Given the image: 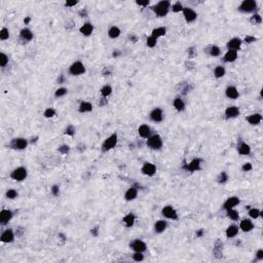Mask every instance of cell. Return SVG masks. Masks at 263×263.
Listing matches in <instances>:
<instances>
[{
	"label": "cell",
	"instance_id": "obj_16",
	"mask_svg": "<svg viewBox=\"0 0 263 263\" xmlns=\"http://www.w3.org/2000/svg\"><path fill=\"white\" fill-rule=\"evenodd\" d=\"M13 239H14V235H13V229H6L1 234V238H0L2 243H12Z\"/></svg>",
	"mask_w": 263,
	"mask_h": 263
},
{
	"label": "cell",
	"instance_id": "obj_39",
	"mask_svg": "<svg viewBox=\"0 0 263 263\" xmlns=\"http://www.w3.org/2000/svg\"><path fill=\"white\" fill-rule=\"evenodd\" d=\"M261 215V212L260 211H259L258 209H251L250 211H249V216L251 217V218H253V219H257V218L260 216Z\"/></svg>",
	"mask_w": 263,
	"mask_h": 263
},
{
	"label": "cell",
	"instance_id": "obj_63",
	"mask_svg": "<svg viewBox=\"0 0 263 263\" xmlns=\"http://www.w3.org/2000/svg\"><path fill=\"white\" fill-rule=\"evenodd\" d=\"M203 234V231H199L198 233H197V236H201Z\"/></svg>",
	"mask_w": 263,
	"mask_h": 263
},
{
	"label": "cell",
	"instance_id": "obj_29",
	"mask_svg": "<svg viewBox=\"0 0 263 263\" xmlns=\"http://www.w3.org/2000/svg\"><path fill=\"white\" fill-rule=\"evenodd\" d=\"M92 110V105L88 102H82L79 105V112L80 113H86V112H91Z\"/></svg>",
	"mask_w": 263,
	"mask_h": 263
},
{
	"label": "cell",
	"instance_id": "obj_13",
	"mask_svg": "<svg viewBox=\"0 0 263 263\" xmlns=\"http://www.w3.org/2000/svg\"><path fill=\"white\" fill-rule=\"evenodd\" d=\"M13 218V212L9 210H2L0 213V222L2 225L7 224Z\"/></svg>",
	"mask_w": 263,
	"mask_h": 263
},
{
	"label": "cell",
	"instance_id": "obj_25",
	"mask_svg": "<svg viewBox=\"0 0 263 263\" xmlns=\"http://www.w3.org/2000/svg\"><path fill=\"white\" fill-rule=\"evenodd\" d=\"M20 35H21L22 39L27 40V41H30V40L33 38V33H32V31L30 30V29H28V28L22 29Z\"/></svg>",
	"mask_w": 263,
	"mask_h": 263
},
{
	"label": "cell",
	"instance_id": "obj_21",
	"mask_svg": "<svg viewBox=\"0 0 263 263\" xmlns=\"http://www.w3.org/2000/svg\"><path fill=\"white\" fill-rule=\"evenodd\" d=\"M247 120H248V123H249L250 124L256 125L258 124H260V121L262 120V116H261V114H259V113L252 114V115L247 117Z\"/></svg>",
	"mask_w": 263,
	"mask_h": 263
},
{
	"label": "cell",
	"instance_id": "obj_20",
	"mask_svg": "<svg viewBox=\"0 0 263 263\" xmlns=\"http://www.w3.org/2000/svg\"><path fill=\"white\" fill-rule=\"evenodd\" d=\"M225 94H226V97L229 99L235 100L239 98V91L236 90V87H228L226 88Z\"/></svg>",
	"mask_w": 263,
	"mask_h": 263
},
{
	"label": "cell",
	"instance_id": "obj_62",
	"mask_svg": "<svg viewBox=\"0 0 263 263\" xmlns=\"http://www.w3.org/2000/svg\"><path fill=\"white\" fill-rule=\"evenodd\" d=\"M29 21H30V18H26V20H25V24H28V23H29Z\"/></svg>",
	"mask_w": 263,
	"mask_h": 263
},
{
	"label": "cell",
	"instance_id": "obj_30",
	"mask_svg": "<svg viewBox=\"0 0 263 263\" xmlns=\"http://www.w3.org/2000/svg\"><path fill=\"white\" fill-rule=\"evenodd\" d=\"M238 149H239V154H242V155H249L250 152H251L250 146L248 145V144H246V143H242V144H240Z\"/></svg>",
	"mask_w": 263,
	"mask_h": 263
},
{
	"label": "cell",
	"instance_id": "obj_46",
	"mask_svg": "<svg viewBox=\"0 0 263 263\" xmlns=\"http://www.w3.org/2000/svg\"><path fill=\"white\" fill-rule=\"evenodd\" d=\"M183 5L181 4V2H176L175 4L173 5V12H175V13H179V12H182L183 10Z\"/></svg>",
	"mask_w": 263,
	"mask_h": 263
},
{
	"label": "cell",
	"instance_id": "obj_50",
	"mask_svg": "<svg viewBox=\"0 0 263 263\" xmlns=\"http://www.w3.org/2000/svg\"><path fill=\"white\" fill-rule=\"evenodd\" d=\"M74 133H75V129H74L73 125H69V127L66 129V131H65V134L70 135V136L74 135Z\"/></svg>",
	"mask_w": 263,
	"mask_h": 263
},
{
	"label": "cell",
	"instance_id": "obj_48",
	"mask_svg": "<svg viewBox=\"0 0 263 263\" xmlns=\"http://www.w3.org/2000/svg\"><path fill=\"white\" fill-rule=\"evenodd\" d=\"M133 259H134V260L137 261V262H140V261H142L143 259H144V256H143V254L141 253V252H136V253L133 255Z\"/></svg>",
	"mask_w": 263,
	"mask_h": 263
},
{
	"label": "cell",
	"instance_id": "obj_7",
	"mask_svg": "<svg viewBox=\"0 0 263 263\" xmlns=\"http://www.w3.org/2000/svg\"><path fill=\"white\" fill-rule=\"evenodd\" d=\"M27 145H28V141L24 138H16L9 144V146L13 149H17V150H23L27 147Z\"/></svg>",
	"mask_w": 263,
	"mask_h": 263
},
{
	"label": "cell",
	"instance_id": "obj_57",
	"mask_svg": "<svg viewBox=\"0 0 263 263\" xmlns=\"http://www.w3.org/2000/svg\"><path fill=\"white\" fill-rule=\"evenodd\" d=\"M77 3H78V1H67L66 2V6H69V7H72V6H75Z\"/></svg>",
	"mask_w": 263,
	"mask_h": 263
},
{
	"label": "cell",
	"instance_id": "obj_35",
	"mask_svg": "<svg viewBox=\"0 0 263 263\" xmlns=\"http://www.w3.org/2000/svg\"><path fill=\"white\" fill-rule=\"evenodd\" d=\"M214 75L217 77V78H221L225 75V68L222 67V66H218V67L215 68L214 70Z\"/></svg>",
	"mask_w": 263,
	"mask_h": 263
},
{
	"label": "cell",
	"instance_id": "obj_22",
	"mask_svg": "<svg viewBox=\"0 0 263 263\" xmlns=\"http://www.w3.org/2000/svg\"><path fill=\"white\" fill-rule=\"evenodd\" d=\"M92 31H94V27H92V25L91 23H86L80 28V33L84 36H90L92 33Z\"/></svg>",
	"mask_w": 263,
	"mask_h": 263
},
{
	"label": "cell",
	"instance_id": "obj_5",
	"mask_svg": "<svg viewBox=\"0 0 263 263\" xmlns=\"http://www.w3.org/2000/svg\"><path fill=\"white\" fill-rule=\"evenodd\" d=\"M257 7V3L254 0H245L242 2V4L239 5V10L243 13H251L255 10V8Z\"/></svg>",
	"mask_w": 263,
	"mask_h": 263
},
{
	"label": "cell",
	"instance_id": "obj_40",
	"mask_svg": "<svg viewBox=\"0 0 263 263\" xmlns=\"http://www.w3.org/2000/svg\"><path fill=\"white\" fill-rule=\"evenodd\" d=\"M220 53H221V50H220V49L218 46H216V45L211 46L210 55H212V57H218V55H220Z\"/></svg>",
	"mask_w": 263,
	"mask_h": 263
},
{
	"label": "cell",
	"instance_id": "obj_27",
	"mask_svg": "<svg viewBox=\"0 0 263 263\" xmlns=\"http://www.w3.org/2000/svg\"><path fill=\"white\" fill-rule=\"evenodd\" d=\"M239 232V228L235 226V225H230V226H228L226 229V236L228 239H231V238H234V236L238 234Z\"/></svg>",
	"mask_w": 263,
	"mask_h": 263
},
{
	"label": "cell",
	"instance_id": "obj_47",
	"mask_svg": "<svg viewBox=\"0 0 263 263\" xmlns=\"http://www.w3.org/2000/svg\"><path fill=\"white\" fill-rule=\"evenodd\" d=\"M54 115H55V111L53 108H47L45 111H44V116L47 118L53 117Z\"/></svg>",
	"mask_w": 263,
	"mask_h": 263
},
{
	"label": "cell",
	"instance_id": "obj_10",
	"mask_svg": "<svg viewBox=\"0 0 263 263\" xmlns=\"http://www.w3.org/2000/svg\"><path fill=\"white\" fill-rule=\"evenodd\" d=\"M142 173L146 176H153L156 173V166L151 162H145L142 166Z\"/></svg>",
	"mask_w": 263,
	"mask_h": 263
},
{
	"label": "cell",
	"instance_id": "obj_61",
	"mask_svg": "<svg viewBox=\"0 0 263 263\" xmlns=\"http://www.w3.org/2000/svg\"><path fill=\"white\" fill-rule=\"evenodd\" d=\"M63 80H64V78H63V76H61L60 78L58 79V82H59V83H62V82H63Z\"/></svg>",
	"mask_w": 263,
	"mask_h": 263
},
{
	"label": "cell",
	"instance_id": "obj_2",
	"mask_svg": "<svg viewBox=\"0 0 263 263\" xmlns=\"http://www.w3.org/2000/svg\"><path fill=\"white\" fill-rule=\"evenodd\" d=\"M146 144L148 147L151 148V149L157 150V149H160L162 146V140L159 135H153L148 138Z\"/></svg>",
	"mask_w": 263,
	"mask_h": 263
},
{
	"label": "cell",
	"instance_id": "obj_59",
	"mask_svg": "<svg viewBox=\"0 0 263 263\" xmlns=\"http://www.w3.org/2000/svg\"><path fill=\"white\" fill-rule=\"evenodd\" d=\"M188 50H188V54H189V57L191 58L192 55L194 54V49H193V47H190V49H188Z\"/></svg>",
	"mask_w": 263,
	"mask_h": 263
},
{
	"label": "cell",
	"instance_id": "obj_52",
	"mask_svg": "<svg viewBox=\"0 0 263 263\" xmlns=\"http://www.w3.org/2000/svg\"><path fill=\"white\" fill-rule=\"evenodd\" d=\"M242 170H243L244 172H248V171H251V170H252V165H251V164H249V162H248V164H245V165L243 166Z\"/></svg>",
	"mask_w": 263,
	"mask_h": 263
},
{
	"label": "cell",
	"instance_id": "obj_28",
	"mask_svg": "<svg viewBox=\"0 0 263 263\" xmlns=\"http://www.w3.org/2000/svg\"><path fill=\"white\" fill-rule=\"evenodd\" d=\"M154 228H155V231L157 233H161L166 230V222L164 220H158L156 223L154 225Z\"/></svg>",
	"mask_w": 263,
	"mask_h": 263
},
{
	"label": "cell",
	"instance_id": "obj_17",
	"mask_svg": "<svg viewBox=\"0 0 263 263\" xmlns=\"http://www.w3.org/2000/svg\"><path fill=\"white\" fill-rule=\"evenodd\" d=\"M242 45V40L239 38H232L228 41L227 43V49L228 50H235L238 51V50Z\"/></svg>",
	"mask_w": 263,
	"mask_h": 263
},
{
	"label": "cell",
	"instance_id": "obj_15",
	"mask_svg": "<svg viewBox=\"0 0 263 263\" xmlns=\"http://www.w3.org/2000/svg\"><path fill=\"white\" fill-rule=\"evenodd\" d=\"M239 203V199L236 196H232V197H229L226 202L224 203L223 208L225 210H229V209H233L235 206H238Z\"/></svg>",
	"mask_w": 263,
	"mask_h": 263
},
{
	"label": "cell",
	"instance_id": "obj_45",
	"mask_svg": "<svg viewBox=\"0 0 263 263\" xmlns=\"http://www.w3.org/2000/svg\"><path fill=\"white\" fill-rule=\"evenodd\" d=\"M6 197L9 199H14L18 197V192L14 189H8V191L6 192Z\"/></svg>",
	"mask_w": 263,
	"mask_h": 263
},
{
	"label": "cell",
	"instance_id": "obj_43",
	"mask_svg": "<svg viewBox=\"0 0 263 263\" xmlns=\"http://www.w3.org/2000/svg\"><path fill=\"white\" fill-rule=\"evenodd\" d=\"M66 94H67V88L61 87V88H58V90L55 91V96L57 98H60V97H63V96H65Z\"/></svg>",
	"mask_w": 263,
	"mask_h": 263
},
{
	"label": "cell",
	"instance_id": "obj_60",
	"mask_svg": "<svg viewBox=\"0 0 263 263\" xmlns=\"http://www.w3.org/2000/svg\"><path fill=\"white\" fill-rule=\"evenodd\" d=\"M79 14H80V16H84V17H87V16L86 10H82V12H79Z\"/></svg>",
	"mask_w": 263,
	"mask_h": 263
},
{
	"label": "cell",
	"instance_id": "obj_26",
	"mask_svg": "<svg viewBox=\"0 0 263 263\" xmlns=\"http://www.w3.org/2000/svg\"><path fill=\"white\" fill-rule=\"evenodd\" d=\"M238 59V51L228 50V51L224 55V61L225 62H233Z\"/></svg>",
	"mask_w": 263,
	"mask_h": 263
},
{
	"label": "cell",
	"instance_id": "obj_6",
	"mask_svg": "<svg viewBox=\"0 0 263 263\" xmlns=\"http://www.w3.org/2000/svg\"><path fill=\"white\" fill-rule=\"evenodd\" d=\"M116 144H117V135L116 134L111 135L104 141V143H103V145H102L103 151H108L110 149H112V148L116 146Z\"/></svg>",
	"mask_w": 263,
	"mask_h": 263
},
{
	"label": "cell",
	"instance_id": "obj_58",
	"mask_svg": "<svg viewBox=\"0 0 263 263\" xmlns=\"http://www.w3.org/2000/svg\"><path fill=\"white\" fill-rule=\"evenodd\" d=\"M136 3L141 6H147L149 4V1H148V0H146V1H136Z\"/></svg>",
	"mask_w": 263,
	"mask_h": 263
},
{
	"label": "cell",
	"instance_id": "obj_4",
	"mask_svg": "<svg viewBox=\"0 0 263 263\" xmlns=\"http://www.w3.org/2000/svg\"><path fill=\"white\" fill-rule=\"evenodd\" d=\"M69 72L70 74H72V75H81V74H83L86 72V68H84V65L82 64L81 62H74L73 64L70 66L69 68Z\"/></svg>",
	"mask_w": 263,
	"mask_h": 263
},
{
	"label": "cell",
	"instance_id": "obj_18",
	"mask_svg": "<svg viewBox=\"0 0 263 263\" xmlns=\"http://www.w3.org/2000/svg\"><path fill=\"white\" fill-rule=\"evenodd\" d=\"M225 115H226V118H234L239 115V109L235 106L228 107L225 110Z\"/></svg>",
	"mask_w": 263,
	"mask_h": 263
},
{
	"label": "cell",
	"instance_id": "obj_8",
	"mask_svg": "<svg viewBox=\"0 0 263 263\" xmlns=\"http://www.w3.org/2000/svg\"><path fill=\"white\" fill-rule=\"evenodd\" d=\"M161 214L164 215L166 218H168V219H173V220L178 219V214L176 212V210L171 206L165 207L161 211Z\"/></svg>",
	"mask_w": 263,
	"mask_h": 263
},
{
	"label": "cell",
	"instance_id": "obj_54",
	"mask_svg": "<svg viewBox=\"0 0 263 263\" xmlns=\"http://www.w3.org/2000/svg\"><path fill=\"white\" fill-rule=\"evenodd\" d=\"M51 192H53V194L57 196L59 194V186H57V185H55V186H53V188H51Z\"/></svg>",
	"mask_w": 263,
	"mask_h": 263
},
{
	"label": "cell",
	"instance_id": "obj_53",
	"mask_svg": "<svg viewBox=\"0 0 263 263\" xmlns=\"http://www.w3.org/2000/svg\"><path fill=\"white\" fill-rule=\"evenodd\" d=\"M245 41L248 42V43H251V42H253V41H256V38L253 36H247L246 38H245Z\"/></svg>",
	"mask_w": 263,
	"mask_h": 263
},
{
	"label": "cell",
	"instance_id": "obj_51",
	"mask_svg": "<svg viewBox=\"0 0 263 263\" xmlns=\"http://www.w3.org/2000/svg\"><path fill=\"white\" fill-rule=\"evenodd\" d=\"M59 151L63 154L68 153L69 152V146L68 145H63V146H61L60 148H59Z\"/></svg>",
	"mask_w": 263,
	"mask_h": 263
},
{
	"label": "cell",
	"instance_id": "obj_41",
	"mask_svg": "<svg viewBox=\"0 0 263 263\" xmlns=\"http://www.w3.org/2000/svg\"><path fill=\"white\" fill-rule=\"evenodd\" d=\"M7 63H8V58H7V55L5 54L1 53L0 54V66H1V67H5Z\"/></svg>",
	"mask_w": 263,
	"mask_h": 263
},
{
	"label": "cell",
	"instance_id": "obj_36",
	"mask_svg": "<svg viewBox=\"0 0 263 263\" xmlns=\"http://www.w3.org/2000/svg\"><path fill=\"white\" fill-rule=\"evenodd\" d=\"M227 216H228V218H230V219L233 220V221H236V220L239 219L238 211H235V210H233V209L227 210Z\"/></svg>",
	"mask_w": 263,
	"mask_h": 263
},
{
	"label": "cell",
	"instance_id": "obj_55",
	"mask_svg": "<svg viewBox=\"0 0 263 263\" xmlns=\"http://www.w3.org/2000/svg\"><path fill=\"white\" fill-rule=\"evenodd\" d=\"M256 256H257L258 260H262V259H263V250H262V249H260V250H259V251L257 252Z\"/></svg>",
	"mask_w": 263,
	"mask_h": 263
},
{
	"label": "cell",
	"instance_id": "obj_42",
	"mask_svg": "<svg viewBox=\"0 0 263 263\" xmlns=\"http://www.w3.org/2000/svg\"><path fill=\"white\" fill-rule=\"evenodd\" d=\"M9 37V32L6 28H2L0 31V39L1 40H6Z\"/></svg>",
	"mask_w": 263,
	"mask_h": 263
},
{
	"label": "cell",
	"instance_id": "obj_12",
	"mask_svg": "<svg viewBox=\"0 0 263 263\" xmlns=\"http://www.w3.org/2000/svg\"><path fill=\"white\" fill-rule=\"evenodd\" d=\"M131 248L135 252H141V253H143L144 251H146V244L140 239H136L131 243Z\"/></svg>",
	"mask_w": 263,
	"mask_h": 263
},
{
	"label": "cell",
	"instance_id": "obj_1",
	"mask_svg": "<svg viewBox=\"0 0 263 263\" xmlns=\"http://www.w3.org/2000/svg\"><path fill=\"white\" fill-rule=\"evenodd\" d=\"M170 5H171V3H170L169 1L162 0V1H159L155 5L152 6V10L155 13V14H156L157 17L162 18V17H165L168 14Z\"/></svg>",
	"mask_w": 263,
	"mask_h": 263
},
{
	"label": "cell",
	"instance_id": "obj_56",
	"mask_svg": "<svg viewBox=\"0 0 263 263\" xmlns=\"http://www.w3.org/2000/svg\"><path fill=\"white\" fill-rule=\"evenodd\" d=\"M107 103H108V101H107L106 99H104V97H103L102 99H100V102H98V105L99 106H104L106 105Z\"/></svg>",
	"mask_w": 263,
	"mask_h": 263
},
{
	"label": "cell",
	"instance_id": "obj_3",
	"mask_svg": "<svg viewBox=\"0 0 263 263\" xmlns=\"http://www.w3.org/2000/svg\"><path fill=\"white\" fill-rule=\"evenodd\" d=\"M10 178L14 181H18V182L23 181L27 178V170L23 168V166H20V168L13 170V173L10 174Z\"/></svg>",
	"mask_w": 263,
	"mask_h": 263
},
{
	"label": "cell",
	"instance_id": "obj_32",
	"mask_svg": "<svg viewBox=\"0 0 263 263\" xmlns=\"http://www.w3.org/2000/svg\"><path fill=\"white\" fill-rule=\"evenodd\" d=\"M120 35V30H119V28H117L115 27V26H113V27H111L109 30H108V36L110 37V38H112V39H115L117 38L118 36Z\"/></svg>",
	"mask_w": 263,
	"mask_h": 263
},
{
	"label": "cell",
	"instance_id": "obj_23",
	"mask_svg": "<svg viewBox=\"0 0 263 263\" xmlns=\"http://www.w3.org/2000/svg\"><path fill=\"white\" fill-rule=\"evenodd\" d=\"M137 195H138V190H137L135 187H132L125 192L124 198L127 199V201H134V199L137 197Z\"/></svg>",
	"mask_w": 263,
	"mask_h": 263
},
{
	"label": "cell",
	"instance_id": "obj_34",
	"mask_svg": "<svg viewBox=\"0 0 263 263\" xmlns=\"http://www.w3.org/2000/svg\"><path fill=\"white\" fill-rule=\"evenodd\" d=\"M173 105H174V107L176 108V110H178V111H183L184 108H185L184 102H183L180 98H177V99L174 100Z\"/></svg>",
	"mask_w": 263,
	"mask_h": 263
},
{
	"label": "cell",
	"instance_id": "obj_38",
	"mask_svg": "<svg viewBox=\"0 0 263 263\" xmlns=\"http://www.w3.org/2000/svg\"><path fill=\"white\" fill-rule=\"evenodd\" d=\"M156 42H157V38H155V37H153L152 35L149 36L147 38V46H149V47H154L155 45H156Z\"/></svg>",
	"mask_w": 263,
	"mask_h": 263
},
{
	"label": "cell",
	"instance_id": "obj_9",
	"mask_svg": "<svg viewBox=\"0 0 263 263\" xmlns=\"http://www.w3.org/2000/svg\"><path fill=\"white\" fill-rule=\"evenodd\" d=\"M183 16L185 18V20H186L188 23H191V22H193L196 20V18H197V14L194 12L193 9L189 8V7H184L183 8Z\"/></svg>",
	"mask_w": 263,
	"mask_h": 263
},
{
	"label": "cell",
	"instance_id": "obj_31",
	"mask_svg": "<svg viewBox=\"0 0 263 263\" xmlns=\"http://www.w3.org/2000/svg\"><path fill=\"white\" fill-rule=\"evenodd\" d=\"M124 223L127 227H132L133 225H134V222H135V216L133 215L132 213L127 215L124 218Z\"/></svg>",
	"mask_w": 263,
	"mask_h": 263
},
{
	"label": "cell",
	"instance_id": "obj_37",
	"mask_svg": "<svg viewBox=\"0 0 263 263\" xmlns=\"http://www.w3.org/2000/svg\"><path fill=\"white\" fill-rule=\"evenodd\" d=\"M111 92H112V87L110 86H105L101 88V95L103 96L104 98L108 97V96L111 95Z\"/></svg>",
	"mask_w": 263,
	"mask_h": 263
},
{
	"label": "cell",
	"instance_id": "obj_24",
	"mask_svg": "<svg viewBox=\"0 0 263 263\" xmlns=\"http://www.w3.org/2000/svg\"><path fill=\"white\" fill-rule=\"evenodd\" d=\"M138 132H139V135L142 137V138H149V136H150V128L148 127L147 124L140 125Z\"/></svg>",
	"mask_w": 263,
	"mask_h": 263
},
{
	"label": "cell",
	"instance_id": "obj_44",
	"mask_svg": "<svg viewBox=\"0 0 263 263\" xmlns=\"http://www.w3.org/2000/svg\"><path fill=\"white\" fill-rule=\"evenodd\" d=\"M261 22H262V18H261V17H260V14H258V13L254 14V16L251 18V23L253 24V25L260 24Z\"/></svg>",
	"mask_w": 263,
	"mask_h": 263
},
{
	"label": "cell",
	"instance_id": "obj_19",
	"mask_svg": "<svg viewBox=\"0 0 263 263\" xmlns=\"http://www.w3.org/2000/svg\"><path fill=\"white\" fill-rule=\"evenodd\" d=\"M239 227H240V229H242L243 231L248 232V231H251L252 229H253L254 224H253V222H252L250 219H244L242 222H240Z\"/></svg>",
	"mask_w": 263,
	"mask_h": 263
},
{
	"label": "cell",
	"instance_id": "obj_49",
	"mask_svg": "<svg viewBox=\"0 0 263 263\" xmlns=\"http://www.w3.org/2000/svg\"><path fill=\"white\" fill-rule=\"evenodd\" d=\"M227 179H228V177L226 175V173L222 172L219 175V177H218V182H219V183H224V182H226Z\"/></svg>",
	"mask_w": 263,
	"mask_h": 263
},
{
	"label": "cell",
	"instance_id": "obj_33",
	"mask_svg": "<svg viewBox=\"0 0 263 263\" xmlns=\"http://www.w3.org/2000/svg\"><path fill=\"white\" fill-rule=\"evenodd\" d=\"M166 29L165 27H158L156 29H153V31H152V35L153 37H155V38H158V37H161V36H164L166 35Z\"/></svg>",
	"mask_w": 263,
	"mask_h": 263
},
{
	"label": "cell",
	"instance_id": "obj_14",
	"mask_svg": "<svg viewBox=\"0 0 263 263\" xmlns=\"http://www.w3.org/2000/svg\"><path fill=\"white\" fill-rule=\"evenodd\" d=\"M150 118H151V120L154 121V123H160L162 120V118H164V114H162L161 109H159V108L153 109L150 113Z\"/></svg>",
	"mask_w": 263,
	"mask_h": 263
},
{
	"label": "cell",
	"instance_id": "obj_11",
	"mask_svg": "<svg viewBox=\"0 0 263 263\" xmlns=\"http://www.w3.org/2000/svg\"><path fill=\"white\" fill-rule=\"evenodd\" d=\"M183 168L186 170V171H188V172L198 171V170L201 169V159L195 158V159H193V160H191L189 164L185 165Z\"/></svg>",
	"mask_w": 263,
	"mask_h": 263
}]
</instances>
